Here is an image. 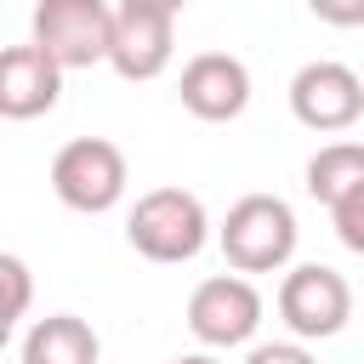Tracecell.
<instances>
[{
    "label": "cell",
    "mask_w": 364,
    "mask_h": 364,
    "mask_svg": "<svg viewBox=\"0 0 364 364\" xmlns=\"http://www.w3.org/2000/svg\"><path fill=\"white\" fill-rule=\"evenodd\" d=\"M296 233H301V228H296L290 199H279V193H245V199L228 205V216H222V228H216V245H222L228 267L250 279V273H279V267H290Z\"/></svg>",
    "instance_id": "cell-1"
},
{
    "label": "cell",
    "mask_w": 364,
    "mask_h": 364,
    "mask_svg": "<svg viewBox=\"0 0 364 364\" xmlns=\"http://www.w3.org/2000/svg\"><path fill=\"white\" fill-rule=\"evenodd\" d=\"M125 239H131V250L148 256V262H165V267L193 262V256L205 250V239H210L205 199L188 193V188H148V193L131 205V216H125Z\"/></svg>",
    "instance_id": "cell-2"
},
{
    "label": "cell",
    "mask_w": 364,
    "mask_h": 364,
    "mask_svg": "<svg viewBox=\"0 0 364 364\" xmlns=\"http://www.w3.org/2000/svg\"><path fill=\"white\" fill-rule=\"evenodd\" d=\"M114 0H34V46L68 74L108 63L114 46Z\"/></svg>",
    "instance_id": "cell-3"
},
{
    "label": "cell",
    "mask_w": 364,
    "mask_h": 364,
    "mask_svg": "<svg viewBox=\"0 0 364 364\" xmlns=\"http://www.w3.org/2000/svg\"><path fill=\"white\" fill-rule=\"evenodd\" d=\"M125 182H131L125 154H119V142H108V136H74V142H63L57 159H51V193H57L68 210H80V216L114 210V205L125 199Z\"/></svg>",
    "instance_id": "cell-4"
},
{
    "label": "cell",
    "mask_w": 364,
    "mask_h": 364,
    "mask_svg": "<svg viewBox=\"0 0 364 364\" xmlns=\"http://www.w3.org/2000/svg\"><path fill=\"white\" fill-rule=\"evenodd\" d=\"M279 318L290 324L296 341H330L353 318V284L324 262H301L279 284Z\"/></svg>",
    "instance_id": "cell-5"
},
{
    "label": "cell",
    "mask_w": 364,
    "mask_h": 364,
    "mask_svg": "<svg viewBox=\"0 0 364 364\" xmlns=\"http://www.w3.org/2000/svg\"><path fill=\"white\" fill-rule=\"evenodd\" d=\"M262 324V290L245 279V273H210L193 284L188 296V330L199 347L210 353H228V347H245Z\"/></svg>",
    "instance_id": "cell-6"
},
{
    "label": "cell",
    "mask_w": 364,
    "mask_h": 364,
    "mask_svg": "<svg viewBox=\"0 0 364 364\" xmlns=\"http://www.w3.org/2000/svg\"><path fill=\"white\" fill-rule=\"evenodd\" d=\"M290 114L307 125V131H353L358 114H364V80L336 63V57H318V63H301L290 74Z\"/></svg>",
    "instance_id": "cell-7"
},
{
    "label": "cell",
    "mask_w": 364,
    "mask_h": 364,
    "mask_svg": "<svg viewBox=\"0 0 364 364\" xmlns=\"http://www.w3.org/2000/svg\"><path fill=\"white\" fill-rule=\"evenodd\" d=\"M176 57V11L159 6H119L114 11V46H108V68L119 80H159Z\"/></svg>",
    "instance_id": "cell-8"
},
{
    "label": "cell",
    "mask_w": 364,
    "mask_h": 364,
    "mask_svg": "<svg viewBox=\"0 0 364 364\" xmlns=\"http://www.w3.org/2000/svg\"><path fill=\"white\" fill-rule=\"evenodd\" d=\"M182 108L205 125H228L250 108V68L233 57V51H199L182 63Z\"/></svg>",
    "instance_id": "cell-9"
},
{
    "label": "cell",
    "mask_w": 364,
    "mask_h": 364,
    "mask_svg": "<svg viewBox=\"0 0 364 364\" xmlns=\"http://www.w3.org/2000/svg\"><path fill=\"white\" fill-rule=\"evenodd\" d=\"M63 97V68L28 40L0 46V119H40Z\"/></svg>",
    "instance_id": "cell-10"
},
{
    "label": "cell",
    "mask_w": 364,
    "mask_h": 364,
    "mask_svg": "<svg viewBox=\"0 0 364 364\" xmlns=\"http://www.w3.org/2000/svg\"><path fill=\"white\" fill-rule=\"evenodd\" d=\"M23 364H102V341L80 313H46L23 336Z\"/></svg>",
    "instance_id": "cell-11"
},
{
    "label": "cell",
    "mask_w": 364,
    "mask_h": 364,
    "mask_svg": "<svg viewBox=\"0 0 364 364\" xmlns=\"http://www.w3.org/2000/svg\"><path fill=\"white\" fill-rule=\"evenodd\" d=\"M364 188V142H324L313 159H307V193L336 210L347 193Z\"/></svg>",
    "instance_id": "cell-12"
},
{
    "label": "cell",
    "mask_w": 364,
    "mask_h": 364,
    "mask_svg": "<svg viewBox=\"0 0 364 364\" xmlns=\"http://www.w3.org/2000/svg\"><path fill=\"white\" fill-rule=\"evenodd\" d=\"M28 301H34V273H28V262L0 250V318L17 324V318L28 313Z\"/></svg>",
    "instance_id": "cell-13"
},
{
    "label": "cell",
    "mask_w": 364,
    "mask_h": 364,
    "mask_svg": "<svg viewBox=\"0 0 364 364\" xmlns=\"http://www.w3.org/2000/svg\"><path fill=\"white\" fill-rule=\"evenodd\" d=\"M330 222H336V239H341L347 250H358V256H364V188H358V193H347V199L330 210Z\"/></svg>",
    "instance_id": "cell-14"
},
{
    "label": "cell",
    "mask_w": 364,
    "mask_h": 364,
    "mask_svg": "<svg viewBox=\"0 0 364 364\" xmlns=\"http://www.w3.org/2000/svg\"><path fill=\"white\" fill-rule=\"evenodd\" d=\"M307 11L330 28H364V0H307Z\"/></svg>",
    "instance_id": "cell-15"
},
{
    "label": "cell",
    "mask_w": 364,
    "mask_h": 364,
    "mask_svg": "<svg viewBox=\"0 0 364 364\" xmlns=\"http://www.w3.org/2000/svg\"><path fill=\"white\" fill-rule=\"evenodd\" d=\"M245 364H313V353L301 341H262L245 353Z\"/></svg>",
    "instance_id": "cell-16"
},
{
    "label": "cell",
    "mask_w": 364,
    "mask_h": 364,
    "mask_svg": "<svg viewBox=\"0 0 364 364\" xmlns=\"http://www.w3.org/2000/svg\"><path fill=\"white\" fill-rule=\"evenodd\" d=\"M119 6H159V11H182L188 0H119Z\"/></svg>",
    "instance_id": "cell-17"
},
{
    "label": "cell",
    "mask_w": 364,
    "mask_h": 364,
    "mask_svg": "<svg viewBox=\"0 0 364 364\" xmlns=\"http://www.w3.org/2000/svg\"><path fill=\"white\" fill-rule=\"evenodd\" d=\"M171 364H222L216 353H182V358H171Z\"/></svg>",
    "instance_id": "cell-18"
},
{
    "label": "cell",
    "mask_w": 364,
    "mask_h": 364,
    "mask_svg": "<svg viewBox=\"0 0 364 364\" xmlns=\"http://www.w3.org/2000/svg\"><path fill=\"white\" fill-rule=\"evenodd\" d=\"M6 341H11V324H6V318H0V347H6Z\"/></svg>",
    "instance_id": "cell-19"
}]
</instances>
